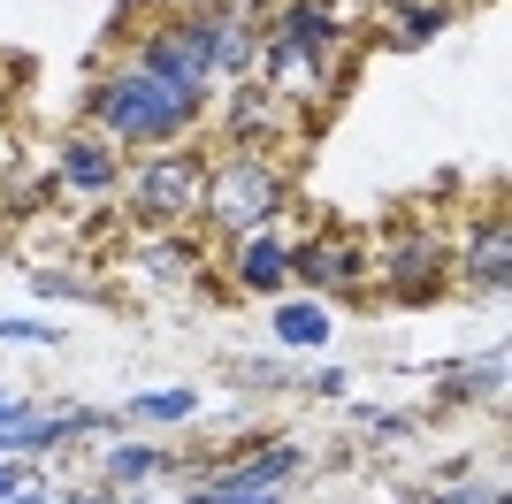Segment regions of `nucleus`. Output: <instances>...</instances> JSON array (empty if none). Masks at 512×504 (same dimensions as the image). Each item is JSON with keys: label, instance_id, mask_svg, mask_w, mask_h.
I'll return each instance as SVG.
<instances>
[{"label": "nucleus", "instance_id": "obj_12", "mask_svg": "<svg viewBox=\"0 0 512 504\" xmlns=\"http://www.w3.org/2000/svg\"><path fill=\"white\" fill-rule=\"evenodd\" d=\"M283 283H291V245H283L276 230H253V237H237V291H253V298H276Z\"/></svg>", "mask_w": 512, "mask_h": 504}, {"label": "nucleus", "instance_id": "obj_9", "mask_svg": "<svg viewBox=\"0 0 512 504\" xmlns=\"http://www.w3.org/2000/svg\"><path fill=\"white\" fill-rule=\"evenodd\" d=\"M54 184L100 199V191L123 184V161H115V146H107V138H92V130H85V138H62V146H54Z\"/></svg>", "mask_w": 512, "mask_h": 504}, {"label": "nucleus", "instance_id": "obj_4", "mask_svg": "<svg viewBox=\"0 0 512 504\" xmlns=\"http://www.w3.org/2000/svg\"><path fill=\"white\" fill-rule=\"evenodd\" d=\"M192 39H199V62H207V84L214 77L253 84V54H260L253 16H237V8H207V16H192Z\"/></svg>", "mask_w": 512, "mask_h": 504}, {"label": "nucleus", "instance_id": "obj_2", "mask_svg": "<svg viewBox=\"0 0 512 504\" xmlns=\"http://www.w3.org/2000/svg\"><path fill=\"white\" fill-rule=\"evenodd\" d=\"M199 207L214 214L222 237H253L283 214V176L268 161H253V153H237L230 168H207V199Z\"/></svg>", "mask_w": 512, "mask_h": 504}, {"label": "nucleus", "instance_id": "obj_3", "mask_svg": "<svg viewBox=\"0 0 512 504\" xmlns=\"http://www.w3.org/2000/svg\"><path fill=\"white\" fill-rule=\"evenodd\" d=\"M199 199H207V161H192V153H153L146 168H138V184H130V207L146 214V222H184V214H199Z\"/></svg>", "mask_w": 512, "mask_h": 504}, {"label": "nucleus", "instance_id": "obj_24", "mask_svg": "<svg viewBox=\"0 0 512 504\" xmlns=\"http://www.w3.org/2000/svg\"><path fill=\"white\" fill-rule=\"evenodd\" d=\"M8 504H107V497H85V489H77V497H46V489H31V482H23Z\"/></svg>", "mask_w": 512, "mask_h": 504}, {"label": "nucleus", "instance_id": "obj_21", "mask_svg": "<svg viewBox=\"0 0 512 504\" xmlns=\"http://www.w3.org/2000/svg\"><path fill=\"white\" fill-rule=\"evenodd\" d=\"M428 504H505V489H497V482H451V489H436Z\"/></svg>", "mask_w": 512, "mask_h": 504}, {"label": "nucleus", "instance_id": "obj_8", "mask_svg": "<svg viewBox=\"0 0 512 504\" xmlns=\"http://www.w3.org/2000/svg\"><path fill=\"white\" fill-rule=\"evenodd\" d=\"M367 268L375 260L360 252V237H306V245H291V275L314 283V291H360Z\"/></svg>", "mask_w": 512, "mask_h": 504}, {"label": "nucleus", "instance_id": "obj_7", "mask_svg": "<svg viewBox=\"0 0 512 504\" xmlns=\"http://www.w3.org/2000/svg\"><path fill=\"white\" fill-rule=\"evenodd\" d=\"M306 466L299 443H268V451H245V459H230L222 474L207 482V497H283V482Z\"/></svg>", "mask_w": 512, "mask_h": 504}, {"label": "nucleus", "instance_id": "obj_14", "mask_svg": "<svg viewBox=\"0 0 512 504\" xmlns=\"http://www.w3.org/2000/svg\"><path fill=\"white\" fill-rule=\"evenodd\" d=\"M467 275L490 298H505V283H512V237H505V222H490V230L467 237Z\"/></svg>", "mask_w": 512, "mask_h": 504}, {"label": "nucleus", "instance_id": "obj_16", "mask_svg": "<svg viewBox=\"0 0 512 504\" xmlns=\"http://www.w3.org/2000/svg\"><path fill=\"white\" fill-rule=\"evenodd\" d=\"M444 398L451 405H467V398H505V344L482 359H467V367H451L444 375Z\"/></svg>", "mask_w": 512, "mask_h": 504}, {"label": "nucleus", "instance_id": "obj_23", "mask_svg": "<svg viewBox=\"0 0 512 504\" xmlns=\"http://www.w3.org/2000/svg\"><path fill=\"white\" fill-rule=\"evenodd\" d=\"M31 283H39L46 298H100V291H92V283H77V275H54V268H39V275H31Z\"/></svg>", "mask_w": 512, "mask_h": 504}, {"label": "nucleus", "instance_id": "obj_13", "mask_svg": "<svg viewBox=\"0 0 512 504\" xmlns=\"http://www.w3.org/2000/svg\"><path fill=\"white\" fill-rule=\"evenodd\" d=\"M283 115H291V100L260 92V84H237V100H230V138L260 146V138H276V123H283Z\"/></svg>", "mask_w": 512, "mask_h": 504}, {"label": "nucleus", "instance_id": "obj_15", "mask_svg": "<svg viewBox=\"0 0 512 504\" xmlns=\"http://www.w3.org/2000/svg\"><path fill=\"white\" fill-rule=\"evenodd\" d=\"M451 23V0H398V16H390V31H383V46H428L436 31Z\"/></svg>", "mask_w": 512, "mask_h": 504}, {"label": "nucleus", "instance_id": "obj_17", "mask_svg": "<svg viewBox=\"0 0 512 504\" xmlns=\"http://www.w3.org/2000/svg\"><path fill=\"white\" fill-rule=\"evenodd\" d=\"M169 451L161 443H115L107 451V482H153V474H169Z\"/></svg>", "mask_w": 512, "mask_h": 504}, {"label": "nucleus", "instance_id": "obj_6", "mask_svg": "<svg viewBox=\"0 0 512 504\" xmlns=\"http://www.w3.org/2000/svg\"><path fill=\"white\" fill-rule=\"evenodd\" d=\"M130 69H146V77H161L169 92H184V100H207V62H199V39L192 23H161L138 54H130Z\"/></svg>", "mask_w": 512, "mask_h": 504}, {"label": "nucleus", "instance_id": "obj_20", "mask_svg": "<svg viewBox=\"0 0 512 504\" xmlns=\"http://www.w3.org/2000/svg\"><path fill=\"white\" fill-rule=\"evenodd\" d=\"M130 413L138 420H192V390H146Z\"/></svg>", "mask_w": 512, "mask_h": 504}, {"label": "nucleus", "instance_id": "obj_19", "mask_svg": "<svg viewBox=\"0 0 512 504\" xmlns=\"http://www.w3.org/2000/svg\"><path fill=\"white\" fill-rule=\"evenodd\" d=\"M192 260H199L192 237H161V245H146V268L153 275H192Z\"/></svg>", "mask_w": 512, "mask_h": 504}, {"label": "nucleus", "instance_id": "obj_10", "mask_svg": "<svg viewBox=\"0 0 512 504\" xmlns=\"http://www.w3.org/2000/svg\"><path fill=\"white\" fill-rule=\"evenodd\" d=\"M253 69H260V92H276V100H299V92H314L321 84V54H306V46H291V39H260V54H253Z\"/></svg>", "mask_w": 512, "mask_h": 504}, {"label": "nucleus", "instance_id": "obj_22", "mask_svg": "<svg viewBox=\"0 0 512 504\" xmlns=\"http://www.w3.org/2000/svg\"><path fill=\"white\" fill-rule=\"evenodd\" d=\"M0 336H8V344H62L54 321H16V314H0Z\"/></svg>", "mask_w": 512, "mask_h": 504}, {"label": "nucleus", "instance_id": "obj_11", "mask_svg": "<svg viewBox=\"0 0 512 504\" xmlns=\"http://www.w3.org/2000/svg\"><path fill=\"white\" fill-rule=\"evenodd\" d=\"M276 39H291V46H306V54H337V39H344V16L329 8V0H283L276 8V23H268Z\"/></svg>", "mask_w": 512, "mask_h": 504}, {"label": "nucleus", "instance_id": "obj_18", "mask_svg": "<svg viewBox=\"0 0 512 504\" xmlns=\"http://www.w3.org/2000/svg\"><path fill=\"white\" fill-rule=\"evenodd\" d=\"M329 329H337V321L321 314L314 298H299V306H283V314H276V336H283V344H299V352H314V344H329Z\"/></svg>", "mask_w": 512, "mask_h": 504}, {"label": "nucleus", "instance_id": "obj_1", "mask_svg": "<svg viewBox=\"0 0 512 504\" xmlns=\"http://www.w3.org/2000/svg\"><path fill=\"white\" fill-rule=\"evenodd\" d=\"M199 100H184V92H169L161 77H146V69H107L100 84H92V100H85V123L92 138H107V146H176L184 130H192Z\"/></svg>", "mask_w": 512, "mask_h": 504}, {"label": "nucleus", "instance_id": "obj_25", "mask_svg": "<svg viewBox=\"0 0 512 504\" xmlns=\"http://www.w3.org/2000/svg\"><path fill=\"white\" fill-rule=\"evenodd\" d=\"M16 489H23V466H8V459H0V504L16 497Z\"/></svg>", "mask_w": 512, "mask_h": 504}, {"label": "nucleus", "instance_id": "obj_5", "mask_svg": "<svg viewBox=\"0 0 512 504\" xmlns=\"http://www.w3.org/2000/svg\"><path fill=\"white\" fill-rule=\"evenodd\" d=\"M367 260H383V291L398 298V306H413V298H428L436 283H444V260H451V252L436 245L428 230H421V237H413V230H398L383 252H367Z\"/></svg>", "mask_w": 512, "mask_h": 504}]
</instances>
